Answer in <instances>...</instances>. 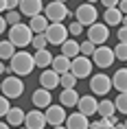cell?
<instances>
[{
	"label": "cell",
	"mask_w": 127,
	"mask_h": 129,
	"mask_svg": "<svg viewBox=\"0 0 127 129\" xmlns=\"http://www.w3.org/2000/svg\"><path fill=\"white\" fill-rule=\"evenodd\" d=\"M114 53H116V59L127 61V42H118V44L114 46Z\"/></svg>",
	"instance_id": "obj_32"
},
{
	"label": "cell",
	"mask_w": 127,
	"mask_h": 129,
	"mask_svg": "<svg viewBox=\"0 0 127 129\" xmlns=\"http://www.w3.org/2000/svg\"><path fill=\"white\" fill-rule=\"evenodd\" d=\"M15 48H18V46H15L11 40H5V42H2V44H0V57H2V61H9V59H11V57L18 53Z\"/></svg>",
	"instance_id": "obj_27"
},
{
	"label": "cell",
	"mask_w": 127,
	"mask_h": 129,
	"mask_svg": "<svg viewBox=\"0 0 127 129\" xmlns=\"http://www.w3.org/2000/svg\"><path fill=\"white\" fill-rule=\"evenodd\" d=\"M15 7H20V0H0V9H2V13L13 11Z\"/></svg>",
	"instance_id": "obj_34"
},
{
	"label": "cell",
	"mask_w": 127,
	"mask_h": 129,
	"mask_svg": "<svg viewBox=\"0 0 127 129\" xmlns=\"http://www.w3.org/2000/svg\"><path fill=\"white\" fill-rule=\"evenodd\" d=\"M114 103H116V112L127 114V92H118V96L114 99Z\"/></svg>",
	"instance_id": "obj_28"
},
{
	"label": "cell",
	"mask_w": 127,
	"mask_h": 129,
	"mask_svg": "<svg viewBox=\"0 0 127 129\" xmlns=\"http://www.w3.org/2000/svg\"><path fill=\"white\" fill-rule=\"evenodd\" d=\"M125 127H127V120H125Z\"/></svg>",
	"instance_id": "obj_48"
},
{
	"label": "cell",
	"mask_w": 127,
	"mask_h": 129,
	"mask_svg": "<svg viewBox=\"0 0 127 129\" xmlns=\"http://www.w3.org/2000/svg\"><path fill=\"white\" fill-rule=\"evenodd\" d=\"M5 120H7L11 127H20V125H24V120H27V114H24L20 107H11V112L5 116Z\"/></svg>",
	"instance_id": "obj_24"
},
{
	"label": "cell",
	"mask_w": 127,
	"mask_h": 129,
	"mask_svg": "<svg viewBox=\"0 0 127 129\" xmlns=\"http://www.w3.org/2000/svg\"><path fill=\"white\" fill-rule=\"evenodd\" d=\"M112 83H114V88L118 90V92H127V68L116 70L114 77H112Z\"/></svg>",
	"instance_id": "obj_26"
},
{
	"label": "cell",
	"mask_w": 127,
	"mask_h": 129,
	"mask_svg": "<svg viewBox=\"0 0 127 129\" xmlns=\"http://www.w3.org/2000/svg\"><path fill=\"white\" fill-rule=\"evenodd\" d=\"M20 13L27 18H33L37 13H44V2L42 0H20Z\"/></svg>",
	"instance_id": "obj_14"
},
{
	"label": "cell",
	"mask_w": 127,
	"mask_h": 129,
	"mask_svg": "<svg viewBox=\"0 0 127 129\" xmlns=\"http://www.w3.org/2000/svg\"><path fill=\"white\" fill-rule=\"evenodd\" d=\"M18 129H29V127H27V125H24V127H18Z\"/></svg>",
	"instance_id": "obj_46"
},
{
	"label": "cell",
	"mask_w": 127,
	"mask_h": 129,
	"mask_svg": "<svg viewBox=\"0 0 127 129\" xmlns=\"http://www.w3.org/2000/svg\"><path fill=\"white\" fill-rule=\"evenodd\" d=\"M11 112V103H9V96H5L2 94V99H0V116L5 118V116Z\"/></svg>",
	"instance_id": "obj_35"
},
{
	"label": "cell",
	"mask_w": 127,
	"mask_h": 129,
	"mask_svg": "<svg viewBox=\"0 0 127 129\" xmlns=\"http://www.w3.org/2000/svg\"><path fill=\"white\" fill-rule=\"evenodd\" d=\"M83 2H92V5H94V2H99V0H83Z\"/></svg>",
	"instance_id": "obj_45"
},
{
	"label": "cell",
	"mask_w": 127,
	"mask_h": 129,
	"mask_svg": "<svg viewBox=\"0 0 127 129\" xmlns=\"http://www.w3.org/2000/svg\"><path fill=\"white\" fill-rule=\"evenodd\" d=\"M59 2H68V0H59Z\"/></svg>",
	"instance_id": "obj_47"
},
{
	"label": "cell",
	"mask_w": 127,
	"mask_h": 129,
	"mask_svg": "<svg viewBox=\"0 0 127 129\" xmlns=\"http://www.w3.org/2000/svg\"><path fill=\"white\" fill-rule=\"evenodd\" d=\"M116 37H118V42H127V26L125 24L120 26V31H116Z\"/></svg>",
	"instance_id": "obj_38"
},
{
	"label": "cell",
	"mask_w": 127,
	"mask_h": 129,
	"mask_svg": "<svg viewBox=\"0 0 127 129\" xmlns=\"http://www.w3.org/2000/svg\"><path fill=\"white\" fill-rule=\"evenodd\" d=\"M9 66H11V72L18 77H27L33 72V68H37L35 63V55L27 53V50H18V53L9 59Z\"/></svg>",
	"instance_id": "obj_1"
},
{
	"label": "cell",
	"mask_w": 127,
	"mask_h": 129,
	"mask_svg": "<svg viewBox=\"0 0 127 129\" xmlns=\"http://www.w3.org/2000/svg\"><path fill=\"white\" fill-rule=\"evenodd\" d=\"M40 85L46 90H55L57 85H61V75L53 68H44V72L40 75Z\"/></svg>",
	"instance_id": "obj_13"
},
{
	"label": "cell",
	"mask_w": 127,
	"mask_h": 129,
	"mask_svg": "<svg viewBox=\"0 0 127 129\" xmlns=\"http://www.w3.org/2000/svg\"><path fill=\"white\" fill-rule=\"evenodd\" d=\"M114 129H127V127H125V122H116V125H114Z\"/></svg>",
	"instance_id": "obj_42"
},
{
	"label": "cell",
	"mask_w": 127,
	"mask_h": 129,
	"mask_svg": "<svg viewBox=\"0 0 127 129\" xmlns=\"http://www.w3.org/2000/svg\"><path fill=\"white\" fill-rule=\"evenodd\" d=\"M96 114H99L101 118H112V116L116 114V103L110 101V99L99 101V112H96Z\"/></svg>",
	"instance_id": "obj_25"
},
{
	"label": "cell",
	"mask_w": 127,
	"mask_h": 129,
	"mask_svg": "<svg viewBox=\"0 0 127 129\" xmlns=\"http://www.w3.org/2000/svg\"><path fill=\"white\" fill-rule=\"evenodd\" d=\"M123 11H120L118 7H112V9H105L103 11V22L105 24H110V26H118L120 22H123Z\"/></svg>",
	"instance_id": "obj_20"
},
{
	"label": "cell",
	"mask_w": 127,
	"mask_h": 129,
	"mask_svg": "<svg viewBox=\"0 0 127 129\" xmlns=\"http://www.w3.org/2000/svg\"><path fill=\"white\" fill-rule=\"evenodd\" d=\"M24 125H27L29 129H44L48 125L46 120V112H40V107L31 109L27 114V120H24Z\"/></svg>",
	"instance_id": "obj_12"
},
{
	"label": "cell",
	"mask_w": 127,
	"mask_h": 129,
	"mask_svg": "<svg viewBox=\"0 0 127 129\" xmlns=\"http://www.w3.org/2000/svg\"><path fill=\"white\" fill-rule=\"evenodd\" d=\"M0 129H11V125H9V122L5 120V122H2V125H0Z\"/></svg>",
	"instance_id": "obj_43"
},
{
	"label": "cell",
	"mask_w": 127,
	"mask_h": 129,
	"mask_svg": "<svg viewBox=\"0 0 127 129\" xmlns=\"http://www.w3.org/2000/svg\"><path fill=\"white\" fill-rule=\"evenodd\" d=\"M5 18H7V22L11 24V26L22 22V13H15V9H13V11H7V13H5Z\"/></svg>",
	"instance_id": "obj_36"
},
{
	"label": "cell",
	"mask_w": 127,
	"mask_h": 129,
	"mask_svg": "<svg viewBox=\"0 0 127 129\" xmlns=\"http://www.w3.org/2000/svg\"><path fill=\"white\" fill-rule=\"evenodd\" d=\"M125 63H127V61H125ZM125 68H127V66H125Z\"/></svg>",
	"instance_id": "obj_49"
},
{
	"label": "cell",
	"mask_w": 127,
	"mask_h": 129,
	"mask_svg": "<svg viewBox=\"0 0 127 129\" xmlns=\"http://www.w3.org/2000/svg\"><path fill=\"white\" fill-rule=\"evenodd\" d=\"M61 53L68 55L70 59H74V57H79V55H81V44L77 40H72V37H68V40L61 44Z\"/></svg>",
	"instance_id": "obj_22"
},
{
	"label": "cell",
	"mask_w": 127,
	"mask_h": 129,
	"mask_svg": "<svg viewBox=\"0 0 127 129\" xmlns=\"http://www.w3.org/2000/svg\"><path fill=\"white\" fill-rule=\"evenodd\" d=\"M9 33V40L13 42L18 48H24V46H31L33 44V37H35V31L29 24H13V26L7 31Z\"/></svg>",
	"instance_id": "obj_2"
},
{
	"label": "cell",
	"mask_w": 127,
	"mask_h": 129,
	"mask_svg": "<svg viewBox=\"0 0 127 129\" xmlns=\"http://www.w3.org/2000/svg\"><path fill=\"white\" fill-rule=\"evenodd\" d=\"M79 112H83L86 116H92V114H96L99 112V101L94 99V96H90V94H83L79 99Z\"/></svg>",
	"instance_id": "obj_17"
},
{
	"label": "cell",
	"mask_w": 127,
	"mask_h": 129,
	"mask_svg": "<svg viewBox=\"0 0 127 129\" xmlns=\"http://www.w3.org/2000/svg\"><path fill=\"white\" fill-rule=\"evenodd\" d=\"M29 26L33 28L35 33H46V28L50 26V20L46 18V13H37L33 18H29Z\"/></svg>",
	"instance_id": "obj_19"
},
{
	"label": "cell",
	"mask_w": 127,
	"mask_h": 129,
	"mask_svg": "<svg viewBox=\"0 0 127 129\" xmlns=\"http://www.w3.org/2000/svg\"><path fill=\"white\" fill-rule=\"evenodd\" d=\"M90 129H114V122L110 118H99V120L90 122Z\"/></svg>",
	"instance_id": "obj_31"
},
{
	"label": "cell",
	"mask_w": 127,
	"mask_h": 129,
	"mask_svg": "<svg viewBox=\"0 0 127 129\" xmlns=\"http://www.w3.org/2000/svg\"><path fill=\"white\" fill-rule=\"evenodd\" d=\"M74 18H77V22H81L83 26H90V24H94V22H96L99 11H96V7H94L92 2H83V5H79V7H77Z\"/></svg>",
	"instance_id": "obj_7"
},
{
	"label": "cell",
	"mask_w": 127,
	"mask_h": 129,
	"mask_svg": "<svg viewBox=\"0 0 127 129\" xmlns=\"http://www.w3.org/2000/svg\"><path fill=\"white\" fill-rule=\"evenodd\" d=\"M74 85H77V75H74L72 70L64 72L61 75V88H74Z\"/></svg>",
	"instance_id": "obj_29"
},
{
	"label": "cell",
	"mask_w": 127,
	"mask_h": 129,
	"mask_svg": "<svg viewBox=\"0 0 127 129\" xmlns=\"http://www.w3.org/2000/svg\"><path fill=\"white\" fill-rule=\"evenodd\" d=\"M83 28H86V26H83L81 22H77V20H74L72 24L68 26V31H70V35H72V37H77V35H81V33H83Z\"/></svg>",
	"instance_id": "obj_37"
},
{
	"label": "cell",
	"mask_w": 127,
	"mask_h": 129,
	"mask_svg": "<svg viewBox=\"0 0 127 129\" xmlns=\"http://www.w3.org/2000/svg\"><path fill=\"white\" fill-rule=\"evenodd\" d=\"M107 37H110V24H105V22H94V24L88 26V40L94 42L96 46H103L107 42Z\"/></svg>",
	"instance_id": "obj_6"
},
{
	"label": "cell",
	"mask_w": 127,
	"mask_h": 129,
	"mask_svg": "<svg viewBox=\"0 0 127 129\" xmlns=\"http://www.w3.org/2000/svg\"><path fill=\"white\" fill-rule=\"evenodd\" d=\"M50 92H53V90H46V88H40V90H35V92H33V96H31L33 105H35V107H40V109H46L48 105H50V101H53Z\"/></svg>",
	"instance_id": "obj_16"
},
{
	"label": "cell",
	"mask_w": 127,
	"mask_h": 129,
	"mask_svg": "<svg viewBox=\"0 0 127 129\" xmlns=\"http://www.w3.org/2000/svg\"><path fill=\"white\" fill-rule=\"evenodd\" d=\"M66 107H64V105H53V103H50V105H48L46 107V120H48V125H50V127H57V125H66Z\"/></svg>",
	"instance_id": "obj_11"
},
{
	"label": "cell",
	"mask_w": 127,
	"mask_h": 129,
	"mask_svg": "<svg viewBox=\"0 0 127 129\" xmlns=\"http://www.w3.org/2000/svg\"><path fill=\"white\" fill-rule=\"evenodd\" d=\"M50 68L57 70L59 75H64V72H70V68H72V59H70L68 55L61 53V55H57V57L53 59V66H50Z\"/></svg>",
	"instance_id": "obj_21"
},
{
	"label": "cell",
	"mask_w": 127,
	"mask_h": 129,
	"mask_svg": "<svg viewBox=\"0 0 127 129\" xmlns=\"http://www.w3.org/2000/svg\"><path fill=\"white\" fill-rule=\"evenodd\" d=\"M94 50H96V44L94 42H81V55H86V57H92Z\"/></svg>",
	"instance_id": "obj_33"
},
{
	"label": "cell",
	"mask_w": 127,
	"mask_h": 129,
	"mask_svg": "<svg viewBox=\"0 0 127 129\" xmlns=\"http://www.w3.org/2000/svg\"><path fill=\"white\" fill-rule=\"evenodd\" d=\"M2 94L9 96V99H18V96H22V94H24V81H22L18 75L5 77V81H2Z\"/></svg>",
	"instance_id": "obj_5"
},
{
	"label": "cell",
	"mask_w": 127,
	"mask_h": 129,
	"mask_svg": "<svg viewBox=\"0 0 127 129\" xmlns=\"http://www.w3.org/2000/svg\"><path fill=\"white\" fill-rule=\"evenodd\" d=\"M44 13H46V18L50 22H64L70 15V11H68L66 2H59V0H50L46 7H44Z\"/></svg>",
	"instance_id": "obj_3"
},
{
	"label": "cell",
	"mask_w": 127,
	"mask_h": 129,
	"mask_svg": "<svg viewBox=\"0 0 127 129\" xmlns=\"http://www.w3.org/2000/svg\"><path fill=\"white\" fill-rule=\"evenodd\" d=\"M118 9H120V11H123V13H127V0H120Z\"/></svg>",
	"instance_id": "obj_41"
},
{
	"label": "cell",
	"mask_w": 127,
	"mask_h": 129,
	"mask_svg": "<svg viewBox=\"0 0 127 129\" xmlns=\"http://www.w3.org/2000/svg\"><path fill=\"white\" fill-rule=\"evenodd\" d=\"M92 68H94V61L86 55H79V57H74L72 59V72L77 75V79H86V77L92 75Z\"/></svg>",
	"instance_id": "obj_10"
},
{
	"label": "cell",
	"mask_w": 127,
	"mask_h": 129,
	"mask_svg": "<svg viewBox=\"0 0 127 129\" xmlns=\"http://www.w3.org/2000/svg\"><path fill=\"white\" fill-rule=\"evenodd\" d=\"M68 26L64 22H50V26L46 28V37H48V44H55V46H61L64 42L68 40Z\"/></svg>",
	"instance_id": "obj_4"
},
{
	"label": "cell",
	"mask_w": 127,
	"mask_h": 129,
	"mask_svg": "<svg viewBox=\"0 0 127 129\" xmlns=\"http://www.w3.org/2000/svg\"><path fill=\"white\" fill-rule=\"evenodd\" d=\"M0 72H2V75H9V72H11V66L2 63V66H0Z\"/></svg>",
	"instance_id": "obj_40"
},
{
	"label": "cell",
	"mask_w": 127,
	"mask_h": 129,
	"mask_svg": "<svg viewBox=\"0 0 127 129\" xmlns=\"http://www.w3.org/2000/svg\"><path fill=\"white\" fill-rule=\"evenodd\" d=\"M46 46H48L46 33H35V37H33V48H35V50H40V48H46Z\"/></svg>",
	"instance_id": "obj_30"
},
{
	"label": "cell",
	"mask_w": 127,
	"mask_h": 129,
	"mask_svg": "<svg viewBox=\"0 0 127 129\" xmlns=\"http://www.w3.org/2000/svg\"><path fill=\"white\" fill-rule=\"evenodd\" d=\"M114 59H116V53H114V48H110V46H96V50H94V55H92V61H94V66H99V68H110L114 63Z\"/></svg>",
	"instance_id": "obj_8"
},
{
	"label": "cell",
	"mask_w": 127,
	"mask_h": 129,
	"mask_svg": "<svg viewBox=\"0 0 127 129\" xmlns=\"http://www.w3.org/2000/svg\"><path fill=\"white\" fill-rule=\"evenodd\" d=\"M90 116H86L83 112H74L66 118V127L68 129H90Z\"/></svg>",
	"instance_id": "obj_15"
},
{
	"label": "cell",
	"mask_w": 127,
	"mask_h": 129,
	"mask_svg": "<svg viewBox=\"0 0 127 129\" xmlns=\"http://www.w3.org/2000/svg\"><path fill=\"white\" fill-rule=\"evenodd\" d=\"M79 99L81 96L77 94V90L74 88H64L59 94V103L64 107H74V105H79Z\"/></svg>",
	"instance_id": "obj_18"
},
{
	"label": "cell",
	"mask_w": 127,
	"mask_h": 129,
	"mask_svg": "<svg viewBox=\"0 0 127 129\" xmlns=\"http://www.w3.org/2000/svg\"><path fill=\"white\" fill-rule=\"evenodd\" d=\"M101 2H103L105 9H112V7H118L120 5V0H101Z\"/></svg>",
	"instance_id": "obj_39"
},
{
	"label": "cell",
	"mask_w": 127,
	"mask_h": 129,
	"mask_svg": "<svg viewBox=\"0 0 127 129\" xmlns=\"http://www.w3.org/2000/svg\"><path fill=\"white\" fill-rule=\"evenodd\" d=\"M114 88L112 83V77L103 75V72H99V75H94L92 79H90V90H92V94H99V96H105L110 90Z\"/></svg>",
	"instance_id": "obj_9"
},
{
	"label": "cell",
	"mask_w": 127,
	"mask_h": 129,
	"mask_svg": "<svg viewBox=\"0 0 127 129\" xmlns=\"http://www.w3.org/2000/svg\"><path fill=\"white\" fill-rule=\"evenodd\" d=\"M53 53L48 50V48H40V50H35V63H37V68H48V66H53Z\"/></svg>",
	"instance_id": "obj_23"
},
{
	"label": "cell",
	"mask_w": 127,
	"mask_h": 129,
	"mask_svg": "<svg viewBox=\"0 0 127 129\" xmlns=\"http://www.w3.org/2000/svg\"><path fill=\"white\" fill-rule=\"evenodd\" d=\"M53 129H68L66 125H57V127H53Z\"/></svg>",
	"instance_id": "obj_44"
}]
</instances>
